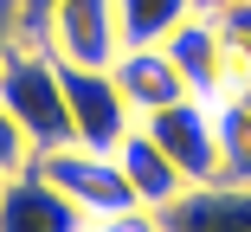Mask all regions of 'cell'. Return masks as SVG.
Here are the masks:
<instances>
[{"label": "cell", "mask_w": 251, "mask_h": 232, "mask_svg": "<svg viewBox=\"0 0 251 232\" xmlns=\"http://www.w3.org/2000/svg\"><path fill=\"white\" fill-rule=\"evenodd\" d=\"M58 77H65V110H71V142L97 149V155H116L123 135L135 129V110L116 90V77L84 71V65H58Z\"/></svg>", "instance_id": "3"}, {"label": "cell", "mask_w": 251, "mask_h": 232, "mask_svg": "<svg viewBox=\"0 0 251 232\" xmlns=\"http://www.w3.org/2000/svg\"><path fill=\"white\" fill-rule=\"evenodd\" d=\"M110 77H116L123 97H129L135 123L187 97V84H180V71H174V58L161 52V45H123V58L110 65Z\"/></svg>", "instance_id": "8"}, {"label": "cell", "mask_w": 251, "mask_h": 232, "mask_svg": "<svg viewBox=\"0 0 251 232\" xmlns=\"http://www.w3.org/2000/svg\"><path fill=\"white\" fill-rule=\"evenodd\" d=\"M142 129L155 135V149L180 168L187 187H206V180H219V142H213V103L200 97H180L155 116H142Z\"/></svg>", "instance_id": "5"}, {"label": "cell", "mask_w": 251, "mask_h": 232, "mask_svg": "<svg viewBox=\"0 0 251 232\" xmlns=\"http://www.w3.org/2000/svg\"><path fill=\"white\" fill-rule=\"evenodd\" d=\"M84 232H161V219L129 206V213H110V219H84Z\"/></svg>", "instance_id": "16"}, {"label": "cell", "mask_w": 251, "mask_h": 232, "mask_svg": "<svg viewBox=\"0 0 251 232\" xmlns=\"http://www.w3.org/2000/svg\"><path fill=\"white\" fill-rule=\"evenodd\" d=\"M213 142H219V180L251 187V110L238 97L213 103Z\"/></svg>", "instance_id": "11"}, {"label": "cell", "mask_w": 251, "mask_h": 232, "mask_svg": "<svg viewBox=\"0 0 251 232\" xmlns=\"http://www.w3.org/2000/svg\"><path fill=\"white\" fill-rule=\"evenodd\" d=\"M45 52L58 65L84 71H110L123 58V26H116V0H58V13L45 20Z\"/></svg>", "instance_id": "4"}, {"label": "cell", "mask_w": 251, "mask_h": 232, "mask_svg": "<svg viewBox=\"0 0 251 232\" xmlns=\"http://www.w3.org/2000/svg\"><path fill=\"white\" fill-rule=\"evenodd\" d=\"M32 174H39L52 194H65L84 219H110V213H129V206H135L116 155H97V149H77V142L32 155Z\"/></svg>", "instance_id": "2"}, {"label": "cell", "mask_w": 251, "mask_h": 232, "mask_svg": "<svg viewBox=\"0 0 251 232\" xmlns=\"http://www.w3.org/2000/svg\"><path fill=\"white\" fill-rule=\"evenodd\" d=\"M232 97H238V103H245V110H251V77H245V84H238V90H232Z\"/></svg>", "instance_id": "18"}, {"label": "cell", "mask_w": 251, "mask_h": 232, "mask_svg": "<svg viewBox=\"0 0 251 232\" xmlns=\"http://www.w3.org/2000/svg\"><path fill=\"white\" fill-rule=\"evenodd\" d=\"M0 232H84V213L26 168L0 180Z\"/></svg>", "instance_id": "9"}, {"label": "cell", "mask_w": 251, "mask_h": 232, "mask_svg": "<svg viewBox=\"0 0 251 232\" xmlns=\"http://www.w3.org/2000/svg\"><path fill=\"white\" fill-rule=\"evenodd\" d=\"M116 168H123V180H129V194H135V206L142 213H161L174 194H187V180H180V168L155 149V135H148L142 123L123 135V149H116Z\"/></svg>", "instance_id": "10"}, {"label": "cell", "mask_w": 251, "mask_h": 232, "mask_svg": "<svg viewBox=\"0 0 251 232\" xmlns=\"http://www.w3.org/2000/svg\"><path fill=\"white\" fill-rule=\"evenodd\" d=\"M206 13H213L226 52H232V71H238V84H245V77H251V0H219V7H206Z\"/></svg>", "instance_id": "13"}, {"label": "cell", "mask_w": 251, "mask_h": 232, "mask_svg": "<svg viewBox=\"0 0 251 232\" xmlns=\"http://www.w3.org/2000/svg\"><path fill=\"white\" fill-rule=\"evenodd\" d=\"M13 45H20V32H13V0H0V65H7Z\"/></svg>", "instance_id": "17"}, {"label": "cell", "mask_w": 251, "mask_h": 232, "mask_svg": "<svg viewBox=\"0 0 251 232\" xmlns=\"http://www.w3.org/2000/svg\"><path fill=\"white\" fill-rule=\"evenodd\" d=\"M155 219H161V232H251V187L206 180V187L174 194Z\"/></svg>", "instance_id": "7"}, {"label": "cell", "mask_w": 251, "mask_h": 232, "mask_svg": "<svg viewBox=\"0 0 251 232\" xmlns=\"http://www.w3.org/2000/svg\"><path fill=\"white\" fill-rule=\"evenodd\" d=\"M200 13V0H116V26L123 45H161L174 26H187Z\"/></svg>", "instance_id": "12"}, {"label": "cell", "mask_w": 251, "mask_h": 232, "mask_svg": "<svg viewBox=\"0 0 251 232\" xmlns=\"http://www.w3.org/2000/svg\"><path fill=\"white\" fill-rule=\"evenodd\" d=\"M58 13V0H13V32H20V45H39L45 52V20Z\"/></svg>", "instance_id": "14"}, {"label": "cell", "mask_w": 251, "mask_h": 232, "mask_svg": "<svg viewBox=\"0 0 251 232\" xmlns=\"http://www.w3.org/2000/svg\"><path fill=\"white\" fill-rule=\"evenodd\" d=\"M161 52L174 58L187 97H200V103H219V97H232V90H238V71H232V52H226L213 13H193L187 26H174V32L161 39Z\"/></svg>", "instance_id": "6"}, {"label": "cell", "mask_w": 251, "mask_h": 232, "mask_svg": "<svg viewBox=\"0 0 251 232\" xmlns=\"http://www.w3.org/2000/svg\"><path fill=\"white\" fill-rule=\"evenodd\" d=\"M0 110H7L26 135V149H65L71 142V110H65V77L58 58L39 52V45H13L7 65H0Z\"/></svg>", "instance_id": "1"}, {"label": "cell", "mask_w": 251, "mask_h": 232, "mask_svg": "<svg viewBox=\"0 0 251 232\" xmlns=\"http://www.w3.org/2000/svg\"><path fill=\"white\" fill-rule=\"evenodd\" d=\"M26 168H32V149H26L20 123L0 110V180H13V174H26Z\"/></svg>", "instance_id": "15"}]
</instances>
